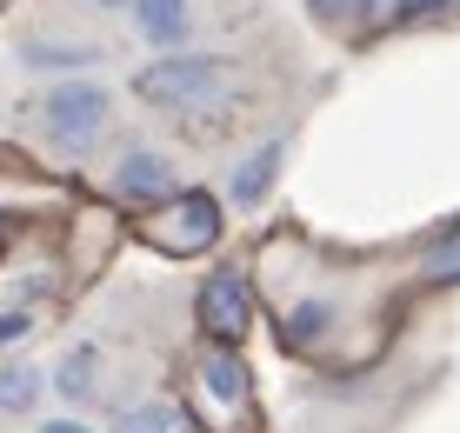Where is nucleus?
Returning a JSON list of instances; mask_svg holds the SVG:
<instances>
[{
  "mask_svg": "<svg viewBox=\"0 0 460 433\" xmlns=\"http://www.w3.org/2000/svg\"><path fill=\"white\" fill-rule=\"evenodd\" d=\"M307 7H314V21H341V13L354 7V0H307Z\"/></svg>",
  "mask_w": 460,
  "mask_h": 433,
  "instance_id": "nucleus-16",
  "label": "nucleus"
},
{
  "mask_svg": "<svg viewBox=\"0 0 460 433\" xmlns=\"http://www.w3.org/2000/svg\"><path fill=\"white\" fill-rule=\"evenodd\" d=\"M114 433H187V420H181L173 400H147V407H134Z\"/></svg>",
  "mask_w": 460,
  "mask_h": 433,
  "instance_id": "nucleus-11",
  "label": "nucleus"
},
{
  "mask_svg": "<svg viewBox=\"0 0 460 433\" xmlns=\"http://www.w3.org/2000/svg\"><path fill=\"white\" fill-rule=\"evenodd\" d=\"M0 247H7V234H0Z\"/></svg>",
  "mask_w": 460,
  "mask_h": 433,
  "instance_id": "nucleus-20",
  "label": "nucleus"
},
{
  "mask_svg": "<svg viewBox=\"0 0 460 433\" xmlns=\"http://www.w3.org/2000/svg\"><path fill=\"white\" fill-rule=\"evenodd\" d=\"M21 60H27V67H87L93 47H47V40H27Z\"/></svg>",
  "mask_w": 460,
  "mask_h": 433,
  "instance_id": "nucleus-12",
  "label": "nucleus"
},
{
  "mask_svg": "<svg viewBox=\"0 0 460 433\" xmlns=\"http://www.w3.org/2000/svg\"><path fill=\"white\" fill-rule=\"evenodd\" d=\"M47 134L67 140V147H87L93 134L107 127V93L93 80H67V87H47V107H40Z\"/></svg>",
  "mask_w": 460,
  "mask_h": 433,
  "instance_id": "nucleus-2",
  "label": "nucleus"
},
{
  "mask_svg": "<svg viewBox=\"0 0 460 433\" xmlns=\"http://www.w3.org/2000/svg\"><path fill=\"white\" fill-rule=\"evenodd\" d=\"M114 187L127 200H173V160L161 154H127L114 167Z\"/></svg>",
  "mask_w": 460,
  "mask_h": 433,
  "instance_id": "nucleus-5",
  "label": "nucleus"
},
{
  "mask_svg": "<svg viewBox=\"0 0 460 433\" xmlns=\"http://www.w3.org/2000/svg\"><path fill=\"white\" fill-rule=\"evenodd\" d=\"M200 380H208V393L220 407H241L247 400V367L227 354V347H214V354H200Z\"/></svg>",
  "mask_w": 460,
  "mask_h": 433,
  "instance_id": "nucleus-8",
  "label": "nucleus"
},
{
  "mask_svg": "<svg viewBox=\"0 0 460 433\" xmlns=\"http://www.w3.org/2000/svg\"><path fill=\"white\" fill-rule=\"evenodd\" d=\"M34 333V314H0V354H7L13 340H27Z\"/></svg>",
  "mask_w": 460,
  "mask_h": 433,
  "instance_id": "nucleus-15",
  "label": "nucleus"
},
{
  "mask_svg": "<svg viewBox=\"0 0 460 433\" xmlns=\"http://www.w3.org/2000/svg\"><path fill=\"white\" fill-rule=\"evenodd\" d=\"M360 13H394V0H354Z\"/></svg>",
  "mask_w": 460,
  "mask_h": 433,
  "instance_id": "nucleus-17",
  "label": "nucleus"
},
{
  "mask_svg": "<svg viewBox=\"0 0 460 433\" xmlns=\"http://www.w3.org/2000/svg\"><path fill=\"white\" fill-rule=\"evenodd\" d=\"M214 234H220L214 194H173V220H161V227H154V240H161V247H173V253H200Z\"/></svg>",
  "mask_w": 460,
  "mask_h": 433,
  "instance_id": "nucleus-4",
  "label": "nucleus"
},
{
  "mask_svg": "<svg viewBox=\"0 0 460 433\" xmlns=\"http://www.w3.org/2000/svg\"><path fill=\"white\" fill-rule=\"evenodd\" d=\"M93 367H101V347H87V340H81L67 360L54 367V387L67 393V400H87V393H93Z\"/></svg>",
  "mask_w": 460,
  "mask_h": 433,
  "instance_id": "nucleus-9",
  "label": "nucleus"
},
{
  "mask_svg": "<svg viewBox=\"0 0 460 433\" xmlns=\"http://www.w3.org/2000/svg\"><path fill=\"white\" fill-rule=\"evenodd\" d=\"M134 21H140V40L173 47L187 40V0H134Z\"/></svg>",
  "mask_w": 460,
  "mask_h": 433,
  "instance_id": "nucleus-6",
  "label": "nucleus"
},
{
  "mask_svg": "<svg viewBox=\"0 0 460 433\" xmlns=\"http://www.w3.org/2000/svg\"><path fill=\"white\" fill-rule=\"evenodd\" d=\"M327 327H334V300H300L294 307V340H327Z\"/></svg>",
  "mask_w": 460,
  "mask_h": 433,
  "instance_id": "nucleus-13",
  "label": "nucleus"
},
{
  "mask_svg": "<svg viewBox=\"0 0 460 433\" xmlns=\"http://www.w3.org/2000/svg\"><path fill=\"white\" fill-rule=\"evenodd\" d=\"M40 400V367H0V413H27Z\"/></svg>",
  "mask_w": 460,
  "mask_h": 433,
  "instance_id": "nucleus-10",
  "label": "nucleus"
},
{
  "mask_svg": "<svg viewBox=\"0 0 460 433\" xmlns=\"http://www.w3.org/2000/svg\"><path fill=\"white\" fill-rule=\"evenodd\" d=\"M134 87H140V101H154V107H200V101H214V93L227 87V60H214V54H167V60H154Z\"/></svg>",
  "mask_w": 460,
  "mask_h": 433,
  "instance_id": "nucleus-1",
  "label": "nucleus"
},
{
  "mask_svg": "<svg viewBox=\"0 0 460 433\" xmlns=\"http://www.w3.org/2000/svg\"><path fill=\"white\" fill-rule=\"evenodd\" d=\"M200 320H208V333H220V340L247 333V320H253V287H247L241 267L208 274V287H200Z\"/></svg>",
  "mask_w": 460,
  "mask_h": 433,
  "instance_id": "nucleus-3",
  "label": "nucleus"
},
{
  "mask_svg": "<svg viewBox=\"0 0 460 433\" xmlns=\"http://www.w3.org/2000/svg\"><path fill=\"white\" fill-rule=\"evenodd\" d=\"M280 154H288V140H267V147L234 173V200H241V207H261L267 200V187H274V173H280Z\"/></svg>",
  "mask_w": 460,
  "mask_h": 433,
  "instance_id": "nucleus-7",
  "label": "nucleus"
},
{
  "mask_svg": "<svg viewBox=\"0 0 460 433\" xmlns=\"http://www.w3.org/2000/svg\"><path fill=\"white\" fill-rule=\"evenodd\" d=\"M460 0H394V21L401 27H420V21H440V13H454Z\"/></svg>",
  "mask_w": 460,
  "mask_h": 433,
  "instance_id": "nucleus-14",
  "label": "nucleus"
},
{
  "mask_svg": "<svg viewBox=\"0 0 460 433\" xmlns=\"http://www.w3.org/2000/svg\"><path fill=\"white\" fill-rule=\"evenodd\" d=\"M47 433H81V427H74V420H54V427H47Z\"/></svg>",
  "mask_w": 460,
  "mask_h": 433,
  "instance_id": "nucleus-18",
  "label": "nucleus"
},
{
  "mask_svg": "<svg viewBox=\"0 0 460 433\" xmlns=\"http://www.w3.org/2000/svg\"><path fill=\"white\" fill-rule=\"evenodd\" d=\"M101 7H127V0H101Z\"/></svg>",
  "mask_w": 460,
  "mask_h": 433,
  "instance_id": "nucleus-19",
  "label": "nucleus"
}]
</instances>
